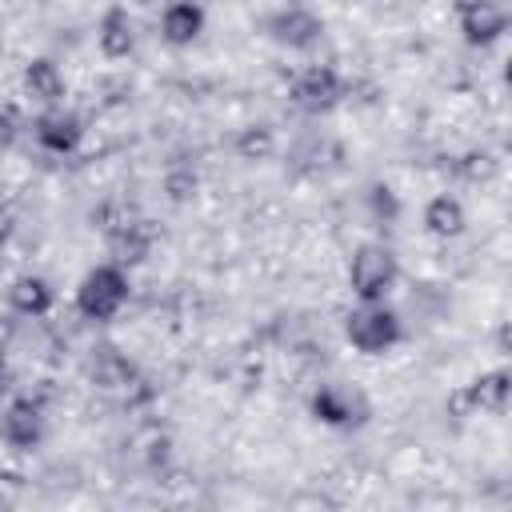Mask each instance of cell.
<instances>
[{
    "label": "cell",
    "mask_w": 512,
    "mask_h": 512,
    "mask_svg": "<svg viewBox=\"0 0 512 512\" xmlns=\"http://www.w3.org/2000/svg\"><path fill=\"white\" fill-rule=\"evenodd\" d=\"M152 224L148 220H124L116 232H112V248H116V264H140L148 252H152Z\"/></svg>",
    "instance_id": "obj_16"
},
{
    "label": "cell",
    "mask_w": 512,
    "mask_h": 512,
    "mask_svg": "<svg viewBox=\"0 0 512 512\" xmlns=\"http://www.w3.org/2000/svg\"><path fill=\"white\" fill-rule=\"evenodd\" d=\"M344 340L360 356H384L404 340L400 312L388 300H360L344 320Z\"/></svg>",
    "instance_id": "obj_1"
},
{
    "label": "cell",
    "mask_w": 512,
    "mask_h": 512,
    "mask_svg": "<svg viewBox=\"0 0 512 512\" xmlns=\"http://www.w3.org/2000/svg\"><path fill=\"white\" fill-rule=\"evenodd\" d=\"M456 28H460L464 44L492 48L508 32V8H504V0H460L456 4Z\"/></svg>",
    "instance_id": "obj_4"
},
{
    "label": "cell",
    "mask_w": 512,
    "mask_h": 512,
    "mask_svg": "<svg viewBox=\"0 0 512 512\" xmlns=\"http://www.w3.org/2000/svg\"><path fill=\"white\" fill-rule=\"evenodd\" d=\"M128 296H132V284H128L124 264H116V260H104V264L88 268L76 284V308H80L84 320H96V324L116 320L120 308L128 304Z\"/></svg>",
    "instance_id": "obj_2"
},
{
    "label": "cell",
    "mask_w": 512,
    "mask_h": 512,
    "mask_svg": "<svg viewBox=\"0 0 512 512\" xmlns=\"http://www.w3.org/2000/svg\"><path fill=\"white\" fill-rule=\"evenodd\" d=\"M204 20L208 16H204V8L196 0H172L160 12V40L172 44V48H184L204 32Z\"/></svg>",
    "instance_id": "obj_11"
},
{
    "label": "cell",
    "mask_w": 512,
    "mask_h": 512,
    "mask_svg": "<svg viewBox=\"0 0 512 512\" xmlns=\"http://www.w3.org/2000/svg\"><path fill=\"white\" fill-rule=\"evenodd\" d=\"M80 136H84L80 116H76V112H68V108H60V104H56V108H48V112L40 116V124H36V140H40L48 152H56V156L76 152Z\"/></svg>",
    "instance_id": "obj_10"
},
{
    "label": "cell",
    "mask_w": 512,
    "mask_h": 512,
    "mask_svg": "<svg viewBox=\"0 0 512 512\" xmlns=\"http://www.w3.org/2000/svg\"><path fill=\"white\" fill-rule=\"evenodd\" d=\"M508 396H512V376L504 368H488L480 372L464 392L460 400L468 404V412H488V416H500L508 408Z\"/></svg>",
    "instance_id": "obj_8"
},
{
    "label": "cell",
    "mask_w": 512,
    "mask_h": 512,
    "mask_svg": "<svg viewBox=\"0 0 512 512\" xmlns=\"http://www.w3.org/2000/svg\"><path fill=\"white\" fill-rule=\"evenodd\" d=\"M312 412H316V420H324L332 428H348L356 420V412H360V400H356V392H348L340 384H324L312 396Z\"/></svg>",
    "instance_id": "obj_15"
},
{
    "label": "cell",
    "mask_w": 512,
    "mask_h": 512,
    "mask_svg": "<svg viewBox=\"0 0 512 512\" xmlns=\"http://www.w3.org/2000/svg\"><path fill=\"white\" fill-rule=\"evenodd\" d=\"M292 100H296L300 108H308V112H328V108H336V104L344 100V80H340L336 68L312 64V68H304V72L292 80Z\"/></svg>",
    "instance_id": "obj_5"
},
{
    "label": "cell",
    "mask_w": 512,
    "mask_h": 512,
    "mask_svg": "<svg viewBox=\"0 0 512 512\" xmlns=\"http://www.w3.org/2000/svg\"><path fill=\"white\" fill-rule=\"evenodd\" d=\"M268 32H272V40H280V44H288V48H312V44L324 36V20H320L312 8L292 4V8H280V12L272 16Z\"/></svg>",
    "instance_id": "obj_6"
},
{
    "label": "cell",
    "mask_w": 512,
    "mask_h": 512,
    "mask_svg": "<svg viewBox=\"0 0 512 512\" xmlns=\"http://www.w3.org/2000/svg\"><path fill=\"white\" fill-rule=\"evenodd\" d=\"M192 192H196V176H192V172H184V176L172 172V176H168V196H172V200H188Z\"/></svg>",
    "instance_id": "obj_18"
},
{
    "label": "cell",
    "mask_w": 512,
    "mask_h": 512,
    "mask_svg": "<svg viewBox=\"0 0 512 512\" xmlns=\"http://www.w3.org/2000/svg\"><path fill=\"white\" fill-rule=\"evenodd\" d=\"M424 228H428L436 240H456V236L468 228V212H464V204H460L456 196L440 192V196H432V200L424 204Z\"/></svg>",
    "instance_id": "obj_12"
},
{
    "label": "cell",
    "mask_w": 512,
    "mask_h": 512,
    "mask_svg": "<svg viewBox=\"0 0 512 512\" xmlns=\"http://www.w3.org/2000/svg\"><path fill=\"white\" fill-rule=\"evenodd\" d=\"M12 232V212L8 208H0V244H4V236Z\"/></svg>",
    "instance_id": "obj_19"
},
{
    "label": "cell",
    "mask_w": 512,
    "mask_h": 512,
    "mask_svg": "<svg viewBox=\"0 0 512 512\" xmlns=\"http://www.w3.org/2000/svg\"><path fill=\"white\" fill-rule=\"evenodd\" d=\"M96 48H100L104 60H124V56H132V48H136V24H132L128 8H120V4L104 8L100 24H96Z\"/></svg>",
    "instance_id": "obj_7"
},
{
    "label": "cell",
    "mask_w": 512,
    "mask_h": 512,
    "mask_svg": "<svg viewBox=\"0 0 512 512\" xmlns=\"http://www.w3.org/2000/svg\"><path fill=\"white\" fill-rule=\"evenodd\" d=\"M0 432H4V444L8 448L28 452V448H36L44 440V416H40V408L32 400H12L8 412H4Z\"/></svg>",
    "instance_id": "obj_9"
},
{
    "label": "cell",
    "mask_w": 512,
    "mask_h": 512,
    "mask_svg": "<svg viewBox=\"0 0 512 512\" xmlns=\"http://www.w3.org/2000/svg\"><path fill=\"white\" fill-rule=\"evenodd\" d=\"M236 148H240V156H244V160H264V156H272V148H276V136H272V128H264V124H252V128H244V132H240Z\"/></svg>",
    "instance_id": "obj_17"
},
{
    "label": "cell",
    "mask_w": 512,
    "mask_h": 512,
    "mask_svg": "<svg viewBox=\"0 0 512 512\" xmlns=\"http://www.w3.org/2000/svg\"><path fill=\"white\" fill-rule=\"evenodd\" d=\"M348 284H352L356 300H388L392 288L400 284V260H396V252L384 248V244L356 248L352 264H348Z\"/></svg>",
    "instance_id": "obj_3"
},
{
    "label": "cell",
    "mask_w": 512,
    "mask_h": 512,
    "mask_svg": "<svg viewBox=\"0 0 512 512\" xmlns=\"http://www.w3.org/2000/svg\"><path fill=\"white\" fill-rule=\"evenodd\" d=\"M24 92H28L36 104L56 108V104L64 100V76H60V68H56L52 60H44V56L28 60V64H24Z\"/></svg>",
    "instance_id": "obj_14"
},
{
    "label": "cell",
    "mask_w": 512,
    "mask_h": 512,
    "mask_svg": "<svg viewBox=\"0 0 512 512\" xmlns=\"http://www.w3.org/2000/svg\"><path fill=\"white\" fill-rule=\"evenodd\" d=\"M8 300H12V308H16L20 316L40 320V316H48V312H52L56 292H52V284H48L44 276H32V272H28V276H16V280H12Z\"/></svg>",
    "instance_id": "obj_13"
},
{
    "label": "cell",
    "mask_w": 512,
    "mask_h": 512,
    "mask_svg": "<svg viewBox=\"0 0 512 512\" xmlns=\"http://www.w3.org/2000/svg\"><path fill=\"white\" fill-rule=\"evenodd\" d=\"M0 372H4V356H0Z\"/></svg>",
    "instance_id": "obj_20"
}]
</instances>
